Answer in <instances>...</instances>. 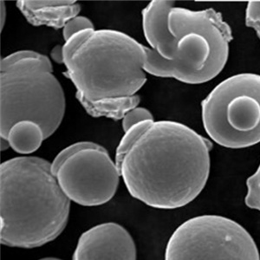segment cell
I'll list each match as a JSON object with an SVG mask.
<instances>
[{
  "label": "cell",
  "instance_id": "obj_18",
  "mask_svg": "<svg viewBox=\"0 0 260 260\" xmlns=\"http://www.w3.org/2000/svg\"><path fill=\"white\" fill-rule=\"evenodd\" d=\"M51 57L57 63H63L62 46L56 45V47H54L53 50H51Z\"/></svg>",
  "mask_w": 260,
  "mask_h": 260
},
{
  "label": "cell",
  "instance_id": "obj_5",
  "mask_svg": "<svg viewBox=\"0 0 260 260\" xmlns=\"http://www.w3.org/2000/svg\"><path fill=\"white\" fill-rule=\"evenodd\" d=\"M66 100L48 56L19 50L1 59L0 136L6 139L11 127L31 121L42 127L45 139L62 123Z\"/></svg>",
  "mask_w": 260,
  "mask_h": 260
},
{
  "label": "cell",
  "instance_id": "obj_1",
  "mask_svg": "<svg viewBox=\"0 0 260 260\" xmlns=\"http://www.w3.org/2000/svg\"><path fill=\"white\" fill-rule=\"evenodd\" d=\"M212 148L209 140L177 121H142L121 138L115 164L133 198L157 209H176L204 189Z\"/></svg>",
  "mask_w": 260,
  "mask_h": 260
},
{
  "label": "cell",
  "instance_id": "obj_6",
  "mask_svg": "<svg viewBox=\"0 0 260 260\" xmlns=\"http://www.w3.org/2000/svg\"><path fill=\"white\" fill-rule=\"evenodd\" d=\"M203 126L219 145L232 149L260 142V75L243 73L223 81L201 103Z\"/></svg>",
  "mask_w": 260,
  "mask_h": 260
},
{
  "label": "cell",
  "instance_id": "obj_15",
  "mask_svg": "<svg viewBox=\"0 0 260 260\" xmlns=\"http://www.w3.org/2000/svg\"><path fill=\"white\" fill-rule=\"evenodd\" d=\"M86 30H95L94 24L89 18L83 16H77L76 18L69 21L63 27V30H62L63 39L65 42L68 41L71 37Z\"/></svg>",
  "mask_w": 260,
  "mask_h": 260
},
{
  "label": "cell",
  "instance_id": "obj_13",
  "mask_svg": "<svg viewBox=\"0 0 260 260\" xmlns=\"http://www.w3.org/2000/svg\"><path fill=\"white\" fill-rule=\"evenodd\" d=\"M10 147L21 154H29L38 150L45 140V133L38 123L21 121L13 125L6 139Z\"/></svg>",
  "mask_w": 260,
  "mask_h": 260
},
{
  "label": "cell",
  "instance_id": "obj_12",
  "mask_svg": "<svg viewBox=\"0 0 260 260\" xmlns=\"http://www.w3.org/2000/svg\"><path fill=\"white\" fill-rule=\"evenodd\" d=\"M76 98L89 115L93 117H106L115 121H120L124 118L125 115L138 106L141 101L139 95H135L92 102L83 98L78 92L76 93Z\"/></svg>",
  "mask_w": 260,
  "mask_h": 260
},
{
  "label": "cell",
  "instance_id": "obj_20",
  "mask_svg": "<svg viewBox=\"0 0 260 260\" xmlns=\"http://www.w3.org/2000/svg\"><path fill=\"white\" fill-rule=\"evenodd\" d=\"M9 147L10 144L8 141L6 139H3V138H1V150H6V149H7Z\"/></svg>",
  "mask_w": 260,
  "mask_h": 260
},
{
  "label": "cell",
  "instance_id": "obj_3",
  "mask_svg": "<svg viewBox=\"0 0 260 260\" xmlns=\"http://www.w3.org/2000/svg\"><path fill=\"white\" fill-rule=\"evenodd\" d=\"M65 77L89 101L136 95L147 81L145 46L125 33L86 30L62 45Z\"/></svg>",
  "mask_w": 260,
  "mask_h": 260
},
{
  "label": "cell",
  "instance_id": "obj_19",
  "mask_svg": "<svg viewBox=\"0 0 260 260\" xmlns=\"http://www.w3.org/2000/svg\"><path fill=\"white\" fill-rule=\"evenodd\" d=\"M6 18V9H5V3L1 2V30H3L4 24Z\"/></svg>",
  "mask_w": 260,
  "mask_h": 260
},
{
  "label": "cell",
  "instance_id": "obj_2",
  "mask_svg": "<svg viewBox=\"0 0 260 260\" xmlns=\"http://www.w3.org/2000/svg\"><path fill=\"white\" fill-rule=\"evenodd\" d=\"M71 201L51 163L39 157H16L0 166V241L32 249L56 240L68 223Z\"/></svg>",
  "mask_w": 260,
  "mask_h": 260
},
{
  "label": "cell",
  "instance_id": "obj_11",
  "mask_svg": "<svg viewBox=\"0 0 260 260\" xmlns=\"http://www.w3.org/2000/svg\"><path fill=\"white\" fill-rule=\"evenodd\" d=\"M175 1L154 0L142 10V27L151 49L164 61H169L173 36L169 30V12Z\"/></svg>",
  "mask_w": 260,
  "mask_h": 260
},
{
  "label": "cell",
  "instance_id": "obj_7",
  "mask_svg": "<svg viewBox=\"0 0 260 260\" xmlns=\"http://www.w3.org/2000/svg\"><path fill=\"white\" fill-rule=\"evenodd\" d=\"M165 260H260L253 238L242 225L223 216L187 219L173 233Z\"/></svg>",
  "mask_w": 260,
  "mask_h": 260
},
{
  "label": "cell",
  "instance_id": "obj_10",
  "mask_svg": "<svg viewBox=\"0 0 260 260\" xmlns=\"http://www.w3.org/2000/svg\"><path fill=\"white\" fill-rule=\"evenodd\" d=\"M17 7L33 26H47L55 30L80 13L81 6L76 1L62 0H20Z\"/></svg>",
  "mask_w": 260,
  "mask_h": 260
},
{
  "label": "cell",
  "instance_id": "obj_17",
  "mask_svg": "<svg viewBox=\"0 0 260 260\" xmlns=\"http://www.w3.org/2000/svg\"><path fill=\"white\" fill-rule=\"evenodd\" d=\"M246 26L254 29L260 39V1H250L245 12Z\"/></svg>",
  "mask_w": 260,
  "mask_h": 260
},
{
  "label": "cell",
  "instance_id": "obj_8",
  "mask_svg": "<svg viewBox=\"0 0 260 260\" xmlns=\"http://www.w3.org/2000/svg\"><path fill=\"white\" fill-rule=\"evenodd\" d=\"M62 192L83 207H98L112 200L120 173L106 148L91 142H77L62 149L51 163Z\"/></svg>",
  "mask_w": 260,
  "mask_h": 260
},
{
  "label": "cell",
  "instance_id": "obj_16",
  "mask_svg": "<svg viewBox=\"0 0 260 260\" xmlns=\"http://www.w3.org/2000/svg\"><path fill=\"white\" fill-rule=\"evenodd\" d=\"M154 121V116L149 110L145 108L136 107L130 110L122 119V128L125 133L135 125L139 124L142 121Z\"/></svg>",
  "mask_w": 260,
  "mask_h": 260
},
{
  "label": "cell",
  "instance_id": "obj_4",
  "mask_svg": "<svg viewBox=\"0 0 260 260\" xmlns=\"http://www.w3.org/2000/svg\"><path fill=\"white\" fill-rule=\"evenodd\" d=\"M173 36L169 61L146 47L144 71L159 77L200 84L212 80L228 62L229 45L234 39L229 24L213 8L203 11L173 7L169 15Z\"/></svg>",
  "mask_w": 260,
  "mask_h": 260
},
{
  "label": "cell",
  "instance_id": "obj_14",
  "mask_svg": "<svg viewBox=\"0 0 260 260\" xmlns=\"http://www.w3.org/2000/svg\"><path fill=\"white\" fill-rule=\"evenodd\" d=\"M247 194L245 196V205L251 209L260 211V165L254 175L246 181Z\"/></svg>",
  "mask_w": 260,
  "mask_h": 260
},
{
  "label": "cell",
  "instance_id": "obj_9",
  "mask_svg": "<svg viewBox=\"0 0 260 260\" xmlns=\"http://www.w3.org/2000/svg\"><path fill=\"white\" fill-rule=\"evenodd\" d=\"M136 243L128 231L115 222L103 223L84 232L72 260H136Z\"/></svg>",
  "mask_w": 260,
  "mask_h": 260
},
{
  "label": "cell",
  "instance_id": "obj_21",
  "mask_svg": "<svg viewBox=\"0 0 260 260\" xmlns=\"http://www.w3.org/2000/svg\"><path fill=\"white\" fill-rule=\"evenodd\" d=\"M39 260H62V259H60V258H57V257H43V258H40V259H39Z\"/></svg>",
  "mask_w": 260,
  "mask_h": 260
}]
</instances>
